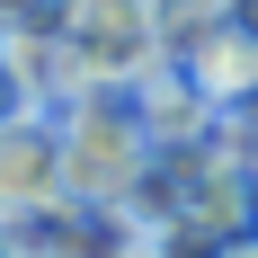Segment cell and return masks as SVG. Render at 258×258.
<instances>
[{
	"mask_svg": "<svg viewBox=\"0 0 258 258\" xmlns=\"http://www.w3.org/2000/svg\"><path fill=\"white\" fill-rule=\"evenodd\" d=\"M152 160H160V143L143 134L125 89H89L62 107V187L80 205H125Z\"/></svg>",
	"mask_w": 258,
	"mask_h": 258,
	"instance_id": "cell-1",
	"label": "cell"
},
{
	"mask_svg": "<svg viewBox=\"0 0 258 258\" xmlns=\"http://www.w3.org/2000/svg\"><path fill=\"white\" fill-rule=\"evenodd\" d=\"M62 187V116H9L0 125V214H36Z\"/></svg>",
	"mask_w": 258,
	"mask_h": 258,
	"instance_id": "cell-3",
	"label": "cell"
},
{
	"mask_svg": "<svg viewBox=\"0 0 258 258\" xmlns=\"http://www.w3.org/2000/svg\"><path fill=\"white\" fill-rule=\"evenodd\" d=\"M53 27H62V45H72V62H80L89 89H134L143 72H160L178 53L152 0H62Z\"/></svg>",
	"mask_w": 258,
	"mask_h": 258,
	"instance_id": "cell-2",
	"label": "cell"
},
{
	"mask_svg": "<svg viewBox=\"0 0 258 258\" xmlns=\"http://www.w3.org/2000/svg\"><path fill=\"white\" fill-rule=\"evenodd\" d=\"M125 258H169V249H160V240H134V249H125Z\"/></svg>",
	"mask_w": 258,
	"mask_h": 258,
	"instance_id": "cell-8",
	"label": "cell"
},
{
	"mask_svg": "<svg viewBox=\"0 0 258 258\" xmlns=\"http://www.w3.org/2000/svg\"><path fill=\"white\" fill-rule=\"evenodd\" d=\"M9 116H53L45 107V80H36V62L18 53V36H0V125Z\"/></svg>",
	"mask_w": 258,
	"mask_h": 258,
	"instance_id": "cell-5",
	"label": "cell"
},
{
	"mask_svg": "<svg viewBox=\"0 0 258 258\" xmlns=\"http://www.w3.org/2000/svg\"><path fill=\"white\" fill-rule=\"evenodd\" d=\"M134 98V116H143V134H152L160 152H187V143H214V116H223V107H214V89L196 72H187L178 53H169V62H160V72H143L125 89Z\"/></svg>",
	"mask_w": 258,
	"mask_h": 258,
	"instance_id": "cell-4",
	"label": "cell"
},
{
	"mask_svg": "<svg viewBox=\"0 0 258 258\" xmlns=\"http://www.w3.org/2000/svg\"><path fill=\"white\" fill-rule=\"evenodd\" d=\"M62 18V0H0V36H18V27H53Z\"/></svg>",
	"mask_w": 258,
	"mask_h": 258,
	"instance_id": "cell-7",
	"label": "cell"
},
{
	"mask_svg": "<svg viewBox=\"0 0 258 258\" xmlns=\"http://www.w3.org/2000/svg\"><path fill=\"white\" fill-rule=\"evenodd\" d=\"M152 9H160V27H169V45H196L214 18H240L249 0H152Z\"/></svg>",
	"mask_w": 258,
	"mask_h": 258,
	"instance_id": "cell-6",
	"label": "cell"
}]
</instances>
